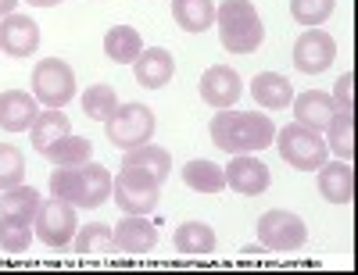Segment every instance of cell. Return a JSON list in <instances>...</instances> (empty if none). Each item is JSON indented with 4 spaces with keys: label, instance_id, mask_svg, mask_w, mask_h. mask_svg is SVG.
<instances>
[{
    "label": "cell",
    "instance_id": "obj_1",
    "mask_svg": "<svg viewBox=\"0 0 358 275\" xmlns=\"http://www.w3.org/2000/svg\"><path fill=\"white\" fill-rule=\"evenodd\" d=\"M212 143L226 154H258V150L273 147L276 140V126L268 114H255V111H229L222 107V114L212 118Z\"/></svg>",
    "mask_w": 358,
    "mask_h": 275
},
{
    "label": "cell",
    "instance_id": "obj_2",
    "mask_svg": "<svg viewBox=\"0 0 358 275\" xmlns=\"http://www.w3.org/2000/svg\"><path fill=\"white\" fill-rule=\"evenodd\" d=\"M215 25H219V40L229 54H255L265 40L262 18L251 0H222L215 8Z\"/></svg>",
    "mask_w": 358,
    "mask_h": 275
},
{
    "label": "cell",
    "instance_id": "obj_3",
    "mask_svg": "<svg viewBox=\"0 0 358 275\" xmlns=\"http://www.w3.org/2000/svg\"><path fill=\"white\" fill-rule=\"evenodd\" d=\"M276 147H280V158L297 168V172H319L326 165V158H330V147H326V140L301 126V121H290V126H283L276 133Z\"/></svg>",
    "mask_w": 358,
    "mask_h": 275
},
{
    "label": "cell",
    "instance_id": "obj_4",
    "mask_svg": "<svg viewBox=\"0 0 358 275\" xmlns=\"http://www.w3.org/2000/svg\"><path fill=\"white\" fill-rule=\"evenodd\" d=\"M115 190V204L126 211V215H151L162 200V182L151 179L140 168H122L111 182Z\"/></svg>",
    "mask_w": 358,
    "mask_h": 275
},
{
    "label": "cell",
    "instance_id": "obj_5",
    "mask_svg": "<svg viewBox=\"0 0 358 275\" xmlns=\"http://www.w3.org/2000/svg\"><path fill=\"white\" fill-rule=\"evenodd\" d=\"M33 229L40 236V243H47L50 251H69L72 247V236L79 229L76 222V204L69 200H40V211H36V218H33Z\"/></svg>",
    "mask_w": 358,
    "mask_h": 275
},
{
    "label": "cell",
    "instance_id": "obj_6",
    "mask_svg": "<svg viewBox=\"0 0 358 275\" xmlns=\"http://www.w3.org/2000/svg\"><path fill=\"white\" fill-rule=\"evenodd\" d=\"M104 129H108V140L122 150L143 147L155 136V111L143 104H118L115 114L104 121Z\"/></svg>",
    "mask_w": 358,
    "mask_h": 275
},
{
    "label": "cell",
    "instance_id": "obj_7",
    "mask_svg": "<svg viewBox=\"0 0 358 275\" xmlns=\"http://www.w3.org/2000/svg\"><path fill=\"white\" fill-rule=\"evenodd\" d=\"M33 97L47 107H65L76 97V75L62 57H43L33 68Z\"/></svg>",
    "mask_w": 358,
    "mask_h": 275
},
{
    "label": "cell",
    "instance_id": "obj_8",
    "mask_svg": "<svg viewBox=\"0 0 358 275\" xmlns=\"http://www.w3.org/2000/svg\"><path fill=\"white\" fill-rule=\"evenodd\" d=\"M258 239H262V247H268V251H297V247H305L308 229H305V222L297 218L294 211L273 207V211H265V215L258 218Z\"/></svg>",
    "mask_w": 358,
    "mask_h": 275
},
{
    "label": "cell",
    "instance_id": "obj_9",
    "mask_svg": "<svg viewBox=\"0 0 358 275\" xmlns=\"http://www.w3.org/2000/svg\"><path fill=\"white\" fill-rule=\"evenodd\" d=\"M334 57H337V43L334 36L326 33V29H308V33L297 36L294 43V65L297 72H305V75H319L334 65Z\"/></svg>",
    "mask_w": 358,
    "mask_h": 275
},
{
    "label": "cell",
    "instance_id": "obj_10",
    "mask_svg": "<svg viewBox=\"0 0 358 275\" xmlns=\"http://www.w3.org/2000/svg\"><path fill=\"white\" fill-rule=\"evenodd\" d=\"M226 172V186L244 193V197H258L268 190V182H273V175H268V165H262L255 154H233L229 168Z\"/></svg>",
    "mask_w": 358,
    "mask_h": 275
},
{
    "label": "cell",
    "instance_id": "obj_11",
    "mask_svg": "<svg viewBox=\"0 0 358 275\" xmlns=\"http://www.w3.org/2000/svg\"><path fill=\"white\" fill-rule=\"evenodd\" d=\"M40 47V25L29 15H8L0 22V50L8 57H33Z\"/></svg>",
    "mask_w": 358,
    "mask_h": 275
},
{
    "label": "cell",
    "instance_id": "obj_12",
    "mask_svg": "<svg viewBox=\"0 0 358 275\" xmlns=\"http://www.w3.org/2000/svg\"><path fill=\"white\" fill-rule=\"evenodd\" d=\"M197 89H201V101L204 104H212V107H233L236 101H241V75H236L229 65H215V68H208L204 75H201V82H197Z\"/></svg>",
    "mask_w": 358,
    "mask_h": 275
},
{
    "label": "cell",
    "instance_id": "obj_13",
    "mask_svg": "<svg viewBox=\"0 0 358 275\" xmlns=\"http://www.w3.org/2000/svg\"><path fill=\"white\" fill-rule=\"evenodd\" d=\"M111 236H115V251L122 254H151L158 243V229L155 222H147V215H126L111 229Z\"/></svg>",
    "mask_w": 358,
    "mask_h": 275
},
{
    "label": "cell",
    "instance_id": "obj_14",
    "mask_svg": "<svg viewBox=\"0 0 358 275\" xmlns=\"http://www.w3.org/2000/svg\"><path fill=\"white\" fill-rule=\"evenodd\" d=\"M40 107H36V97L25 94V89H4L0 94V129L4 133H25L33 129Z\"/></svg>",
    "mask_w": 358,
    "mask_h": 275
},
{
    "label": "cell",
    "instance_id": "obj_15",
    "mask_svg": "<svg viewBox=\"0 0 358 275\" xmlns=\"http://www.w3.org/2000/svg\"><path fill=\"white\" fill-rule=\"evenodd\" d=\"M176 72V57L165 47H151V50H140V57L133 61V75L140 86L147 89H162Z\"/></svg>",
    "mask_w": 358,
    "mask_h": 275
},
{
    "label": "cell",
    "instance_id": "obj_16",
    "mask_svg": "<svg viewBox=\"0 0 358 275\" xmlns=\"http://www.w3.org/2000/svg\"><path fill=\"white\" fill-rule=\"evenodd\" d=\"M319 193L330 204H351L355 200V168L351 161H330L319 168Z\"/></svg>",
    "mask_w": 358,
    "mask_h": 275
},
{
    "label": "cell",
    "instance_id": "obj_17",
    "mask_svg": "<svg viewBox=\"0 0 358 275\" xmlns=\"http://www.w3.org/2000/svg\"><path fill=\"white\" fill-rule=\"evenodd\" d=\"M290 104H294V118L301 121V126L315 129V133H322L326 126H330V118H334V111H337L334 97L322 94V89H308V94L294 97Z\"/></svg>",
    "mask_w": 358,
    "mask_h": 275
},
{
    "label": "cell",
    "instance_id": "obj_18",
    "mask_svg": "<svg viewBox=\"0 0 358 275\" xmlns=\"http://www.w3.org/2000/svg\"><path fill=\"white\" fill-rule=\"evenodd\" d=\"M251 97H255L262 107H268V111H283V107L294 101V86H290L287 75L262 72V75H255V82H251Z\"/></svg>",
    "mask_w": 358,
    "mask_h": 275
},
{
    "label": "cell",
    "instance_id": "obj_19",
    "mask_svg": "<svg viewBox=\"0 0 358 275\" xmlns=\"http://www.w3.org/2000/svg\"><path fill=\"white\" fill-rule=\"evenodd\" d=\"M122 168H140V172H147L151 179L165 182V179H169V172H172V158H169V150H165V147L143 143V147H133V150H126Z\"/></svg>",
    "mask_w": 358,
    "mask_h": 275
},
{
    "label": "cell",
    "instance_id": "obj_20",
    "mask_svg": "<svg viewBox=\"0 0 358 275\" xmlns=\"http://www.w3.org/2000/svg\"><path fill=\"white\" fill-rule=\"evenodd\" d=\"M172 18L187 33H204L215 25V4L212 0H172Z\"/></svg>",
    "mask_w": 358,
    "mask_h": 275
},
{
    "label": "cell",
    "instance_id": "obj_21",
    "mask_svg": "<svg viewBox=\"0 0 358 275\" xmlns=\"http://www.w3.org/2000/svg\"><path fill=\"white\" fill-rule=\"evenodd\" d=\"M29 133H33V147L43 154L50 143H57L62 136H69L72 126H69V114H62V107H47V111L36 114V121H33V129H29Z\"/></svg>",
    "mask_w": 358,
    "mask_h": 275
},
{
    "label": "cell",
    "instance_id": "obj_22",
    "mask_svg": "<svg viewBox=\"0 0 358 275\" xmlns=\"http://www.w3.org/2000/svg\"><path fill=\"white\" fill-rule=\"evenodd\" d=\"M143 43H140V33L129 25H115L108 29V36H104V54L115 61V65H133V61L140 57Z\"/></svg>",
    "mask_w": 358,
    "mask_h": 275
},
{
    "label": "cell",
    "instance_id": "obj_23",
    "mask_svg": "<svg viewBox=\"0 0 358 275\" xmlns=\"http://www.w3.org/2000/svg\"><path fill=\"white\" fill-rule=\"evenodd\" d=\"M90 154H94V143H90L86 136H72V133L62 136L57 143H50V147L43 150V158L54 161L57 168H65V165H86Z\"/></svg>",
    "mask_w": 358,
    "mask_h": 275
},
{
    "label": "cell",
    "instance_id": "obj_24",
    "mask_svg": "<svg viewBox=\"0 0 358 275\" xmlns=\"http://www.w3.org/2000/svg\"><path fill=\"white\" fill-rule=\"evenodd\" d=\"M183 182L194 190V193H219L226 190V172L215 165V161H190L183 168Z\"/></svg>",
    "mask_w": 358,
    "mask_h": 275
},
{
    "label": "cell",
    "instance_id": "obj_25",
    "mask_svg": "<svg viewBox=\"0 0 358 275\" xmlns=\"http://www.w3.org/2000/svg\"><path fill=\"white\" fill-rule=\"evenodd\" d=\"M176 251L179 254H212L215 251V232L212 225H204V222H183L176 229Z\"/></svg>",
    "mask_w": 358,
    "mask_h": 275
},
{
    "label": "cell",
    "instance_id": "obj_26",
    "mask_svg": "<svg viewBox=\"0 0 358 275\" xmlns=\"http://www.w3.org/2000/svg\"><path fill=\"white\" fill-rule=\"evenodd\" d=\"M50 197L69 200L76 207H86V186H83V165H65L50 175Z\"/></svg>",
    "mask_w": 358,
    "mask_h": 275
},
{
    "label": "cell",
    "instance_id": "obj_27",
    "mask_svg": "<svg viewBox=\"0 0 358 275\" xmlns=\"http://www.w3.org/2000/svg\"><path fill=\"white\" fill-rule=\"evenodd\" d=\"M326 133H330L326 147H330L341 161H351V154H355V111H334Z\"/></svg>",
    "mask_w": 358,
    "mask_h": 275
},
{
    "label": "cell",
    "instance_id": "obj_28",
    "mask_svg": "<svg viewBox=\"0 0 358 275\" xmlns=\"http://www.w3.org/2000/svg\"><path fill=\"white\" fill-rule=\"evenodd\" d=\"M36 211H40V193L33 186H11L4 190V197H0V215H8V218H29L33 222L36 218Z\"/></svg>",
    "mask_w": 358,
    "mask_h": 275
},
{
    "label": "cell",
    "instance_id": "obj_29",
    "mask_svg": "<svg viewBox=\"0 0 358 275\" xmlns=\"http://www.w3.org/2000/svg\"><path fill=\"white\" fill-rule=\"evenodd\" d=\"M76 251H79L83 258H108V254H115V236H111L108 225L94 222V225L79 229V236H76Z\"/></svg>",
    "mask_w": 358,
    "mask_h": 275
},
{
    "label": "cell",
    "instance_id": "obj_30",
    "mask_svg": "<svg viewBox=\"0 0 358 275\" xmlns=\"http://www.w3.org/2000/svg\"><path fill=\"white\" fill-rule=\"evenodd\" d=\"M29 243H33V222H29V218H8V215H0V251L25 254Z\"/></svg>",
    "mask_w": 358,
    "mask_h": 275
},
{
    "label": "cell",
    "instance_id": "obj_31",
    "mask_svg": "<svg viewBox=\"0 0 358 275\" xmlns=\"http://www.w3.org/2000/svg\"><path fill=\"white\" fill-rule=\"evenodd\" d=\"M83 186H86V207H101L111 197V172L97 161L83 165Z\"/></svg>",
    "mask_w": 358,
    "mask_h": 275
},
{
    "label": "cell",
    "instance_id": "obj_32",
    "mask_svg": "<svg viewBox=\"0 0 358 275\" xmlns=\"http://www.w3.org/2000/svg\"><path fill=\"white\" fill-rule=\"evenodd\" d=\"M115 107H118V97H115V89L104 86V82L90 86L86 94H83V111H86L90 118H97V121H108V118L115 114Z\"/></svg>",
    "mask_w": 358,
    "mask_h": 275
},
{
    "label": "cell",
    "instance_id": "obj_33",
    "mask_svg": "<svg viewBox=\"0 0 358 275\" xmlns=\"http://www.w3.org/2000/svg\"><path fill=\"white\" fill-rule=\"evenodd\" d=\"M337 0H290V15L297 25H308V29H319L326 18L334 15Z\"/></svg>",
    "mask_w": 358,
    "mask_h": 275
},
{
    "label": "cell",
    "instance_id": "obj_34",
    "mask_svg": "<svg viewBox=\"0 0 358 275\" xmlns=\"http://www.w3.org/2000/svg\"><path fill=\"white\" fill-rule=\"evenodd\" d=\"M22 179H25V158H22V150L11 147V143H0V193L18 186Z\"/></svg>",
    "mask_w": 358,
    "mask_h": 275
},
{
    "label": "cell",
    "instance_id": "obj_35",
    "mask_svg": "<svg viewBox=\"0 0 358 275\" xmlns=\"http://www.w3.org/2000/svg\"><path fill=\"white\" fill-rule=\"evenodd\" d=\"M351 89H355V72H344L341 79H337V86H334V104H337V111H355V104H351Z\"/></svg>",
    "mask_w": 358,
    "mask_h": 275
},
{
    "label": "cell",
    "instance_id": "obj_36",
    "mask_svg": "<svg viewBox=\"0 0 358 275\" xmlns=\"http://www.w3.org/2000/svg\"><path fill=\"white\" fill-rule=\"evenodd\" d=\"M15 8H18V0H0V18L15 15Z\"/></svg>",
    "mask_w": 358,
    "mask_h": 275
},
{
    "label": "cell",
    "instance_id": "obj_37",
    "mask_svg": "<svg viewBox=\"0 0 358 275\" xmlns=\"http://www.w3.org/2000/svg\"><path fill=\"white\" fill-rule=\"evenodd\" d=\"M33 8H54V4H62V0H29Z\"/></svg>",
    "mask_w": 358,
    "mask_h": 275
}]
</instances>
